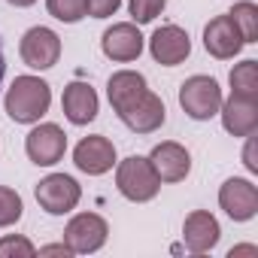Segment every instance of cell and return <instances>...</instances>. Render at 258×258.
Returning <instances> with one entry per match:
<instances>
[{
    "instance_id": "6da1fadb",
    "label": "cell",
    "mask_w": 258,
    "mask_h": 258,
    "mask_svg": "<svg viewBox=\"0 0 258 258\" xmlns=\"http://www.w3.org/2000/svg\"><path fill=\"white\" fill-rule=\"evenodd\" d=\"M4 106H7V115L19 124L40 121L52 106V88L40 76H16V82L7 91Z\"/></svg>"
},
{
    "instance_id": "7a4b0ae2",
    "label": "cell",
    "mask_w": 258,
    "mask_h": 258,
    "mask_svg": "<svg viewBox=\"0 0 258 258\" xmlns=\"http://www.w3.org/2000/svg\"><path fill=\"white\" fill-rule=\"evenodd\" d=\"M115 185H118V191H121L127 201L146 204V201H152V198L158 195L161 179H158V173L152 170L149 158L131 155V158H124V161L115 167Z\"/></svg>"
},
{
    "instance_id": "3957f363",
    "label": "cell",
    "mask_w": 258,
    "mask_h": 258,
    "mask_svg": "<svg viewBox=\"0 0 258 258\" xmlns=\"http://www.w3.org/2000/svg\"><path fill=\"white\" fill-rule=\"evenodd\" d=\"M179 106L195 121H207L222 106V88L213 76H191L179 85Z\"/></svg>"
},
{
    "instance_id": "277c9868",
    "label": "cell",
    "mask_w": 258,
    "mask_h": 258,
    "mask_svg": "<svg viewBox=\"0 0 258 258\" xmlns=\"http://www.w3.org/2000/svg\"><path fill=\"white\" fill-rule=\"evenodd\" d=\"M115 112H118V118L131 127L134 134H152V131H158V127L164 124V118H167L164 100L155 91H149V88H143L137 97H131Z\"/></svg>"
},
{
    "instance_id": "5b68a950",
    "label": "cell",
    "mask_w": 258,
    "mask_h": 258,
    "mask_svg": "<svg viewBox=\"0 0 258 258\" xmlns=\"http://www.w3.org/2000/svg\"><path fill=\"white\" fill-rule=\"evenodd\" d=\"M37 204L46 210V213H52V216H64V213H70L76 204H79V198H82V188H79V182L73 179V176H67V173H49L46 179H40L37 182Z\"/></svg>"
},
{
    "instance_id": "8992f818",
    "label": "cell",
    "mask_w": 258,
    "mask_h": 258,
    "mask_svg": "<svg viewBox=\"0 0 258 258\" xmlns=\"http://www.w3.org/2000/svg\"><path fill=\"white\" fill-rule=\"evenodd\" d=\"M109 237V225L97 213H79L67 222L64 228V243L70 246L73 255H88L97 252Z\"/></svg>"
},
{
    "instance_id": "52a82bcc",
    "label": "cell",
    "mask_w": 258,
    "mask_h": 258,
    "mask_svg": "<svg viewBox=\"0 0 258 258\" xmlns=\"http://www.w3.org/2000/svg\"><path fill=\"white\" fill-rule=\"evenodd\" d=\"M25 152H28V158L37 167H52L67 152V134L61 131L58 124H52V121L37 124L34 131L28 134V140H25Z\"/></svg>"
},
{
    "instance_id": "ba28073f",
    "label": "cell",
    "mask_w": 258,
    "mask_h": 258,
    "mask_svg": "<svg viewBox=\"0 0 258 258\" xmlns=\"http://www.w3.org/2000/svg\"><path fill=\"white\" fill-rule=\"evenodd\" d=\"M19 52H22V61H25L28 67H34V70H49V67H55L58 58H61V40H58V34H55L52 28L37 25V28H31V31L22 37Z\"/></svg>"
},
{
    "instance_id": "9c48e42d",
    "label": "cell",
    "mask_w": 258,
    "mask_h": 258,
    "mask_svg": "<svg viewBox=\"0 0 258 258\" xmlns=\"http://www.w3.org/2000/svg\"><path fill=\"white\" fill-rule=\"evenodd\" d=\"M100 49H103V55H106L109 61H118V64L137 61L140 52H143V34H140V28L131 25V22H118V25H112V28L103 31Z\"/></svg>"
},
{
    "instance_id": "30bf717a",
    "label": "cell",
    "mask_w": 258,
    "mask_h": 258,
    "mask_svg": "<svg viewBox=\"0 0 258 258\" xmlns=\"http://www.w3.org/2000/svg\"><path fill=\"white\" fill-rule=\"evenodd\" d=\"M149 52H152V58L161 67H176V64H182L191 55V40H188V34L179 25H164V28H158L152 34Z\"/></svg>"
},
{
    "instance_id": "8fae6325",
    "label": "cell",
    "mask_w": 258,
    "mask_h": 258,
    "mask_svg": "<svg viewBox=\"0 0 258 258\" xmlns=\"http://www.w3.org/2000/svg\"><path fill=\"white\" fill-rule=\"evenodd\" d=\"M219 207L234 219V222H249L258 213V188L249 179H228L219 188Z\"/></svg>"
},
{
    "instance_id": "7c38bea8",
    "label": "cell",
    "mask_w": 258,
    "mask_h": 258,
    "mask_svg": "<svg viewBox=\"0 0 258 258\" xmlns=\"http://www.w3.org/2000/svg\"><path fill=\"white\" fill-rule=\"evenodd\" d=\"M204 46H207V52H210L213 58L228 61V58L240 55V49H243L246 43H243V34H240V28L234 25L231 16H216V19L204 28Z\"/></svg>"
},
{
    "instance_id": "4fadbf2b",
    "label": "cell",
    "mask_w": 258,
    "mask_h": 258,
    "mask_svg": "<svg viewBox=\"0 0 258 258\" xmlns=\"http://www.w3.org/2000/svg\"><path fill=\"white\" fill-rule=\"evenodd\" d=\"M219 112H222V124H225L228 134H234V137L255 134V127H258V97H243V94L231 91V97L222 100Z\"/></svg>"
},
{
    "instance_id": "5bb4252c",
    "label": "cell",
    "mask_w": 258,
    "mask_h": 258,
    "mask_svg": "<svg viewBox=\"0 0 258 258\" xmlns=\"http://www.w3.org/2000/svg\"><path fill=\"white\" fill-rule=\"evenodd\" d=\"M73 164L82 173H88V176H100V173L112 170V164H115V146H112V140H106L100 134L79 140V146L73 149Z\"/></svg>"
},
{
    "instance_id": "9a60e30c",
    "label": "cell",
    "mask_w": 258,
    "mask_h": 258,
    "mask_svg": "<svg viewBox=\"0 0 258 258\" xmlns=\"http://www.w3.org/2000/svg\"><path fill=\"white\" fill-rule=\"evenodd\" d=\"M149 164H152V170L158 173L161 182H182L188 176V170H191V155H188L185 146L167 140V143H158L152 149Z\"/></svg>"
},
{
    "instance_id": "2e32d148",
    "label": "cell",
    "mask_w": 258,
    "mask_h": 258,
    "mask_svg": "<svg viewBox=\"0 0 258 258\" xmlns=\"http://www.w3.org/2000/svg\"><path fill=\"white\" fill-rule=\"evenodd\" d=\"M222 237V228L216 222L213 213L207 210H195L185 216V225H182V240L191 252H210Z\"/></svg>"
},
{
    "instance_id": "e0dca14e",
    "label": "cell",
    "mask_w": 258,
    "mask_h": 258,
    "mask_svg": "<svg viewBox=\"0 0 258 258\" xmlns=\"http://www.w3.org/2000/svg\"><path fill=\"white\" fill-rule=\"evenodd\" d=\"M61 106H64V115L73 121V124H88L97 118V91L88 85V82H70L64 88V97H61Z\"/></svg>"
},
{
    "instance_id": "ac0fdd59",
    "label": "cell",
    "mask_w": 258,
    "mask_h": 258,
    "mask_svg": "<svg viewBox=\"0 0 258 258\" xmlns=\"http://www.w3.org/2000/svg\"><path fill=\"white\" fill-rule=\"evenodd\" d=\"M143 88H146V76L137 73V70H118V73H112L109 82H106V94H109L112 109H121L127 100L137 97Z\"/></svg>"
},
{
    "instance_id": "d6986e66",
    "label": "cell",
    "mask_w": 258,
    "mask_h": 258,
    "mask_svg": "<svg viewBox=\"0 0 258 258\" xmlns=\"http://www.w3.org/2000/svg\"><path fill=\"white\" fill-rule=\"evenodd\" d=\"M231 91L243 97H258V61L246 58L231 70Z\"/></svg>"
},
{
    "instance_id": "ffe728a7",
    "label": "cell",
    "mask_w": 258,
    "mask_h": 258,
    "mask_svg": "<svg viewBox=\"0 0 258 258\" xmlns=\"http://www.w3.org/2000/svg\"><path fill=\"white\" fill-rule=\"evenodd\" d=\"M228 16H231V19H234V25L240 28L243 43H258V7H255V4L243 0V4H237Z\"/></svg>"
},
{
    "instance_id": "44dd1931",
    "label": "cell",
    "mask_w": 258,
    "mask_h": 258,
    "mask_svg": "<svg viewBox=\"0 0 258 258\" xmlns=\"http://www.w3.org/2000/svg\"><path fill=\"white\" fill-rule=\"evenodd\" d=\"M49 16H55L64 25H76L79 19H85V0H46Z\"/></svg>"
},
{
    "instance_id": "7402d4cb",
    "label": "cell",
    "mask_w": 258,
    "mask_h": 258,
    "mask_svg": "<svg viewBox=\"0 0 258 258\" xmlns=\"http://www.w3.org/2000/svg\"><path fill=\"white\" fill-rule=\"evenodd\" d=\"M22 210H25V204H22L19 191H13V188H7V185H0V228L16 225V222L22 219Z\"/></svg>"
},
{
    "instance_id": "603a6c76",
    "label": "cell",
    "mask_w": 258,
    "mask_h": 258,
    "mask_svg": "<svg viewBox=\"0 0 258 258\" xmlns=\"http://www.w3.org/2000/svg\"><path fill=\"white\" fill-rule=\"evenodd\" d=\"M37 255V246L28 240V237H4L0 240V258H34Z\"/></svg>"
},
{
    "instance_id": "cb8c5ba5",
    "label": "cell",
    "mask_w": 258,
    "mask_h": 258,
    "mask_svg": "<svg viewBox=\"0 0 258 258\" xmlns=\"http://www.w3.org/2000/svg\"><path fill=\"white\" fill-rule=\"evenodd\" d=\"M167 7V0H131V16L137 25H149L155 22Z\"/></svg>"
},
{
    "instance_id": "d4e9b609",
    "label": "cell",
    "mask_w": 258,
    "mask_h": 258,
    "mask_svg": "<svg viewBox=\"0 0 258 258\" xmlns=\"http://www.w3.org/2000/svg\"><path fill=\"white\" fill-rule=\"evenodd\" d=\"M121 7V0H85V13L91 19H109Z\"/></svg>"
},
{
    "instance_id": "484cf974",
    "label": "cell",
    "mask_w": 258,
    "mask_h": 258,
    "mask_svg": "<svg viewBox=\"0 0 258 258\" xmlns=\"http://www.w3.org/2000/svg\"><path fill=\"white\" fill-rule=\"evenodd\" d=\"M243 164H246V170H249V173H258V161H255V140H252V134H249V143H246V149H243Z\"/></svg>"
},
{
    "instance_id": "4316f807",
    "label": "cell",
    "mask_w": 258,
    "mask_h": 258,
    "mask_svg": "<svg viewBox=\"0 0 258 258\" xmlns=\"http://www.w3.org/2000/svg\"><path fill=\"white\" fill-rule=\"evenodd\" d=\"M40 255H64V258H67V255H73V252H70L67 243H52V246H43Z\"/></svg>"
},
{
    "instance_id": "83f0119b",
    "label": "cell",
    "mask_w": 258,
    "mask_h": 258,
    "mask_svg": "<svg viewBox=\"0 0 258 258\" xmlns=\"http://www.w3.org/2000/svg\"><path fill=\"white\" fill-rule=\"evenodd\" d=\"M237 255H258V249L255 246H237V249H231V258H237Z\"/></svg>"
},
{
    "instance_id": "f1b7e54d",
    "label": "cell",
    "mask_w": 258,
    "mask_h": 258,
    "mask_svg": "<svg viewBox=\"0 0 258 258\" xmlns=\"http://www.w3.org/2000/svg\"><path fill=\"white\" fill-rule=\"evenodd\" d=\"M4 73H7V61H4V46H0V82H4Z\"/></svg>"
},
{
    "instance_id": "f546056e",
    "label": "cell",
    "mask_w": 258,
    "mask_h": 258,
    "mask_svg": "<svg viewBox=\"0 0 258 258\" xmlns=\"http://www.w3.org/2000/svg\"><path fill=\"white\" fill-rule=\"evenodd\" d=\"M10 4H13V7H34L37 0H10Z\"/></svg>"
}]
</instances>
